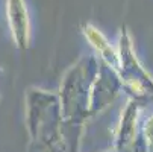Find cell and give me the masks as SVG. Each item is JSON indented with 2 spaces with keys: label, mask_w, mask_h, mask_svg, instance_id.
Wrapping results in <instances>:
<instances>
[{
  "label": "cell",
  "mask_w": 153,
  "mask_h": 152,
  "mask_svg": "<svg viewBox=\"0 0 153 152\" xmlns=\"http://www.w3.org/2000/svg\"><path fill=\"white\" fill-rule=\"evenodd\" d=\"M6 15L15 43L21 47H26L30 35V25L25 0H6Z\"/></svg>",
  "instance_id": "cell-1"
},
{
  "label": "cell",
  "mask_w": 153,
  "mask_h": 152,
  "mask_svg": "<svg viewBox=\"0 0 153 152\" xmlns=\"http://www.w3.org/2000/svg\"><path fill=\"white\" fill-rule=\"evenodd\" d=\"M83 35L85 38L90 41V44L97 50V53H100V56L112 67L118 66V55L117 52L112 49L111 43L108 41V38L93 25H86L83 28Z\"/></svg>",
  "instance_id": "cell-2"
}]
</instances>
